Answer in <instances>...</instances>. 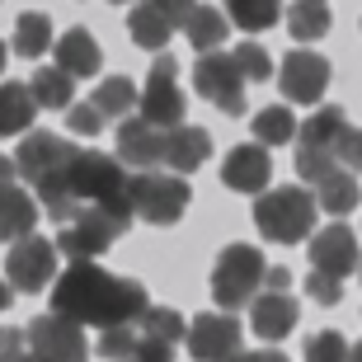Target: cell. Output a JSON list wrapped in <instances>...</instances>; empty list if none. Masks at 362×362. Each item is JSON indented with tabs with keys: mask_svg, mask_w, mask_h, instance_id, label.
<instances>
[{
	"mask_svg": "<svg viewBox=\"0 0 362 362\" xmlns=\"http://www.w3.org/2000/svg\"><path fill=\"white\" fill-rule=\"evenodd\" d=\"M52 315L76 325H127L146 315V287L136 278H113L94 264H71L52 282Z\"/></svg>",
	"mask_w": 362,
	"mask_h": 362,
	"instance_id": "6da1fadb",
	"label": "cell"
},
{
	"mask_svg": "<svg viewBox=\"0 0 362 362\" xmlns=\"http://www.w3.org/2000/svg\"><path fill=\"white\" fill-rule=\"evenodd\" d=\"M66 188L85 207H104L113 212L118 221L132 226V175H127V165L118 156H104V151H76V160L66 165Z\"/></svg>",
	"mask_w": 362,
	"mask_h": 362,
	"instance_id": "7a4b0ae2",
	"label": "cell"
},
{
	"mask_svg": "<svg viewBox=\"0 0 362 362\" xmlns=\"http://www.w3.org/2000/svg\"><path fill=\"white\" fill-rule=\"evenodd\" d=\"M315 212H320V202L310 198L306 188H296V184L269 188V193H259V202H255V226H259L264 240L296 245L315 230Z\"/></svg>",
	"mask_w": 362,
	"mask_h": 362,
	"instance_id": "3957f363",
	"label": "cell"
},
{
	"mask_svg": "<svg viewBox=\"0 0 362 362\" xmlns=\"http://www.w3.org/2000/svg\"><path fill=\"white\" fill-rule=\"evenodd\" d=\"M264 273H269V264H264V255H259L255 245H226L221 255H216L212 264V296L221 310H240L250 306L259 296V287H264Z\"/></svg>",
	"mask_w": 362,
	"mask_h": 362,
	"instance_id": "277c9868",
	"label": "cell"
},
{
	"mask_svg": "<svg viewBox=\"0 0 362 362\" xmlns=\"http://www.w3.org/2000/svg\"><path fill=\"white\" fill-rule=\"evenodd\" d=\"M132 212L151 226H175L179 216L188 212L193 202V188L184 175H165V170H146V175H132Z\"/></svg>",
	"mask_w": 362,
	"mask_h": 362,
	"instance_id": "5b68a950",
	"label": "cell"
},
{
	"mask_svg": "<svg viewBox=\"0 0 362 362\" xmlns=\"http://www.w3.org/2000/svg\"><path fill=\"white\" fill-rule=\"evenodd\" d=\"M127 235V221H118L113 212H104V207H85L76 221H66V226L57 230V250L71 259V264H94V259L104 255L113 240H122Z\"/></svg>",
	"mask_w": 362,
	"mask_h": 362,
	"instance_id": "8992f818",
	"label": "cell"
},
{
	"mask_svg": "<svg viewBox=\"0 0 362 362\" xmlns=\"http://www.w3.org/2000/svg\"><path fill=\"white\" fill-rule=\"evenodd\" d=\"M193 90L216 104L226 118H240L245 113V76L235 71L230 52H202L198 66H193Z\"/></svg>",
	"mask_w": 362,
	"mask_h": 362,
	"instance_id": "52a82bcc",
	"label": "cell"
},
{
	"mask_svg": "<svg viewBox=\"0 0 362 362\" xmlns=\"http://www.w3.org/2000/svg\"><path fill=\"white\" fill-rule=\"evenodd\" d=\"M57 278V245L42 240V235H24V240L10 245V259H5V282L14 292H42L52 287Z\"/></svg>",
	"mask_w": 362,
	"mask_h": 362,
	"instance_id": "ba28073f",
	"label": "cell"
},
{
	"mask_svg": "<svg viewBox=\"0 0 362 362\" xmlns=\"http://www.w3.org/2000/svg\"><path fill=\"white\" fill-rule=\"evenodd\" d=\"M141 118L151 127H184V90H179V66L175 57H156V66L146 76V90H141Z\"/></svg>",
	"mask_w": 362,
	"mask_h": 362,
	"instance_id": "9c48e42d",
	"label": "cell"
},
{
	"mask_svg": "<svg viewBox=\"0 0 362 362\" xmlns=\"http://www.w3.org/2000/svg\"><path fill=\"white\" fill-rule=\"evenodd\" d=\"M24 344L38 362H85L90 358V344H85L81 325L62 320V315H38L24 329Z\"/></svg>",
	"mask_w": 362,
	"mask_h": 362,
	"instance_id": "30bf717a",
	"label": "cell"
},
{
	"mask_svg": "<svg viewBox=\"0 0 362 362\" xmlns=\"http://www.w3.org/2000/svg\"><path fill=\"white\" fill-rule=\"evenodd\" d=\"M76 151L81 146H71L62 132H28L24 141H19V156H14V165H19V175L28 179V184L38 188V184H47V179H57V175H66V165L76 160Z\"/></svg>",
	"mask_w": 362,
	"mask_h": 362,
	"instance_id": "8fae6325",
	"label": "cell"
},
{
	"mask_svg": "<svg viewBox=\"0 0 362 362\" xmlns=\"http://www.w3.org/2000/svg\"><path fill=\"white\" fill-rule=\"evenodd\" d=\"M188 353L198 362H226L240 353V320L230 310H207L188 325Z\"/></svg>",
	"mask_w": 362,
	"mask_h": 362,
	"instance_id": "7c38bea8",
	"label": "cell"
},
{
	"mask_svg": "<svg viewBox=\"0 0 362 362\" xmlns=\"http://www.w3.org/2000/svg\"><path fill=\"white\" fill-rule=\"evenodd\" d=\"M278 85L292 104H320V94L329 90V62L320 52H287L278 66Z\"/></svg>",
	"mask_w": 362,
	"mask_h": 362,
	"instance_id": "4fadbf2b",
	"label": "cell"
},
{
	"mask_svg": "<svg viewBox=\"0 0 362 362\" xmlns=\"http://www.w3.org/2000/svg\"><path fill=\"white\" fill-rule=\"evenodd\" d=\"M269 179H273V160H269V146L259 141H245V146H230L226 160H221V184L230 193H269Z\"/></svg>",
	"mask_w": 362,
	"mask_h": 362,
	"instance_id": "5bb4252c",
	"label": "cell"
},
{
	"mask_svg": "<svg viewBox=\"0 0 362 362\" xmlns=\"http://www.w3.org/2000/svg\"><path fill=\"white\" fill-rule=\"evenodd\" d=\"M310 264H315V273H329V278H349V273H358V264H362L358 235H353L344 221L315 230V235H310Z\"/></svg>",
	"mask_w": 362,
	"mask_h": 362,
	"instance_id": "9a60e30c",
	"label": "cell"
},
{
	"mask_svg": "<svg viewBox=\"0 0 362 362\" xmlns=\"http://www.w3.org/2000/svg\"><path fill=\"white\" fill-rule=\"evenodd\" d=\"M118 160L136 165L141 175L165 165V127H151L146 118H122L118 122Z\"/></svg>",
	"mask_w": 362,
	"mask_h": 362,
	"instance_id": "2e32d148",
	"label": "cell"
},
{
	"mask_svg": "<svg viewBox=\"0 0 362 362\" xmlns=\"http://www.w3.org/2000/svg\"><path fill=\"white\" fill-rule=\"evenodd\" d=\"M296 320H301V310H296V301L287 292H259L255 301H250V325H255V334L269 339V344L287 339L296 329Z\"/></svg>",
	"mask_w": 362,
	"mask_h": 362,
	"instance_id": "e0dca14e",
	"label": "cell"
},
{
	"mask_svg": "<svg viewBox=\"0 0 362 362\" xmlns=\"http://www.w3.org/2000/svg\"><path fill=\"white\" fill-rule=\"evenodd\" d=\"M57 71H66L71 81H85V76H99V42H94L90 28H66L62 38H57Z\"/></svg>",
	"mask_w": 362,
	"mask_h": 362,
	"instance_id": "ac0fdd59",
	"label": "cell"
},
{
	"mask_svg": "<svg viewBox=\"0 0 362 362\" xmlns=\"http://www.w3.org/2000/svg\"><path fill=\"white\" fill-rule=\"evenodd\" d=\"M212 156V136L202 132V127H170L165 132V165H170V175H193L198 165H207Z\"/></svg>",
	"mask_w": 362,
	"mask_h": 362,
	"instance_id": "d6986e66",
	"label": "cell"
},
{
	"mask_svg": "<svg viewBox=\"0 0 362 362\" xmlns=\"http://www.w3.org/2000/svg\"><path fill=\"white\" fill-rule=\"evenodd\" d=\"M33 226H38V198L33 193H24L19 184L0 188V240H24V235H33Z\"/></svg>",
	"mask_w": 362,
	"mask_h": 362,
	"instance_id": "ffe728a7",
	"label": "cell"
},
{
	"mask_svg": "<svg viewBox=\"0 0 362 362\" xmlns=\"http://www.w3.org/2000/svg\"><path fill=\"white\" fill-rule=\"evenodd\" d=\"M127 33H132L136 47H146V52H160L165 42L175 38V19L156 5V0H141L132 14H127Z\"/></svg>",
	"mask_w": 362,
	"mask_h": 362,
	"instance_id": "44dd1931",
	"label": "cell"
},
{
	"mask_svg": "<svg viewBox=\"0 0 362 362\" xmlns=\"http://www.w3.org/2000/svg\"><path fill=\"white\" fill-rule=\"evenodd\" d=\"M33 94L24 81H5L0 85V136H19L33 122Z\"/></svg>",
	"mask_w": 362,
	"mask_h": 362,
	"instance_id": "7402d4cb",
	"label": "cell"
},
{
	"mask_svg": "<svg viewBox=\"0 0 362 362\" xmlns=\"http://www.w3.org/2000/svg\"><path fill=\"white\" fill-rule=\"evenodd\" d=\"M315 202H320L329 216H349L353 207L362 202L358 175H349V170H334L329 179H320V184H315Z\"/></svg>",
	"mask_w": 362,
	"mask_h": 362,
	"instance_id": "603a6c76",
	"label": "cell"
},
{
	"mask_svg": "<svg viewBox=\"0 0 362 362\" xmlns=\"http://www.w3.org/2000/svg\"><path fill=\"white\" fill-rule=\"evenodd\" d=\"M10 47L19 57H42V52H52V19L42 10H28V14H19V24H14V38H10Z\"/></svg>",
	"mask_w": 362,
	"mask_h": 362,
	"instance_id": "cb8c5ba5",
	"label": "cell"
},
{
	"mask_svg": "<svg viewBox=\"0 0 362 362\" xmlns=\"http://www.w3.org/2000/svg\"><path fill=\"white\" fill-rule=\"evenodd\" d=\"M28 94H33V104L38 108H62L66 113L76 99V81H71L66 71H57V66H42V71H33V85H28Z\"/></svg>",
	"mask_w": 362,
	"mask_h": 362,
	"instance_id": "d4e9b609",
	"label": "cell"
},
{
	"mask_svg": "<svg viewBox=\"0 0 362 362\" xmlns=\"http://www.w3.org/2000/svg\"><path fill=\"white\" fill-rule=\"evenodd\" d=\"M226 28H230V19H226L221 10H216V5H198V10L188 14L184 33H188V42H193L198 52H212V47H221Z\"/></svg>",
	"mask_w": 362,
	"mask_h": 362,
	"instance_id": "484cf974",
	"label": "cell"
},
{
	"mask_svg": "<svg viewBox=\"0 0 362 362\" xmlns=\"http://www.w3.org/2000/svg\"><path fill=\"white\" fill-rule=\"evenodd\" d=\"M136 99H141V90H136V85L127 81V76H108V81L99 85V90H94L90 104L99 108V118H127Z\"/></svg>",
	"mask_w": 362,
	"mask_h": 362,
	"instance_id": "4316f807",
	"label": "cell"
},
{
	"mask_svg": "<svg viewBox=\"0 0 362 362\" xmlns=\"http://www.w3.org/2000/svg\"><path fill=\"white\" fill-rule=\"evenodd\" d=\"M296 136V118L287 104H273V108H259L255 113V141L259 146H287Z\"/></svg>",
	"mask_w": 362,
	"mask_h": 362,
	"instance_id": "83f0119b",
	"label": "cell"
},
{
	"mask_svg": "<svg viewBox=\"0 0 362 362\" xmlns=\"http://www.w3.org/2000/svg\"><path fill=\"white\" fill-rule=\"evenodd\" d=\"M349 127V118H344V108H315L301 127H296V136H301V146H320L329 151L334 146V136Z\"/></svg>",
	"mask_w": 362,
	"mask_h": 362,
	"instance_id": "f1b7e54d",
	"label": "cell"
},
{
	"mask_svg": "<svg viewBox=\"0 0 362 362\" xmlns=\"http://www.w3.org/2000/svg\"><path fill=\"white\" fill-rule=\"evenodd\" d=\"M226 14H230V24H240L245 33H264V28L278 24L282 0H226Z\"/></svg>",
	"mask_w": 362,
	"mask_h": 362,
	"instance_id": "f546056e",
	"label": "cell"
},
{
	"mask_svg": "<svg viewBox=\"0 0 362 362\" xmlns=\"http://www.w3.org/2000/svg\"><path fill=\"white\" fill-rule=\"evenodd\" d=\"M287 28H292L296 42H315L329 33V10L325 5H306V0H296L292 14H287Z\"/></svg>",
	"mask_w": 362,
	"mask_h": 362,
	"instance_id": "4dcf8cb0",
	"label": "cell"
},
{
	"mask_svg": "<svg viewBox=\"0 0 362 362\" xmlns=\"http://www.w3.org/2000/svg\"><path fill=\"white\" fill-rule=\"evenodd\" d=\"M141 339L179 344V339H184V315L170 310V306H146V315H141Z\"/></svg>",
	"mask_w": 362,
	"mask_h": 362,
	"instance_id": "1f68e13d",
	"label": "cell"
},
{
	"mask_svg": "<svg viewBox=\"0 0 362 362\" xmlns=\"http://www.w3.org/2000/svg\"><path fill=\"white\" fill-rule=\"evenodd\" d=\"M230 62H235V71L245 76V85H264L273 76V57L259 47V42H240L235 52H230Z\"/></svg>",
	"mask_w": 362,
	"mask_h": 362,
	"instance_id": "d6a6232c",
	"label": "cell"
},
{
	"mask_svg": "<svg viewBox=\"0 0 362 362\" xmlns=\"http://www.w3.org/2000/svg\"><path fill=\"white\" fill-rule=\"evenodd\" d=\"M339 165L329 151L320 146H296V179H306V184H320V179H329Z\"/></svg>",
	"mask_w": 362,
	"mask_h": 362,
	"instance_id": "836d02e7",
	"label": "cell"
},
{
	"mask_svg": "<svg viewBox=\"0 0 362 362\" xmlns=\"http://www.w3.org/2000/svg\"><path fill=\"white\" fill-rule=\"evenodd\" d=\"M306 362H349V339L339 329H320L306 339Z\"/></svg>",
	"mask_w": 362,
	"mask_h": 362,
	"instance_id": "e575fe53",
	"label": "cell"
},
{
	"mask_svg": "<svg viewBox=\"0 0 362 362\" xmlns=\"http://www.w3.org/2000/svg\"><path fill=\"white\" fill-rule=\"evenodd\" d=\"M329 156H334V165H339V170L358 175V170H362V127H344V132L334 136Z\"/></svg>",
	"mask_w": 362,
	"mask_h": 362,
	"instance_id": "d590c367",
	"label": "cell"
},
{
	"mask_svg": "<svg viewBox=\"0 0 362 362\" xmlns=\"http://www.w3.org/2000/svg\"><path fill=\"white\" fill-rule=\"evenodd\" d=\"M99 353H104V362H127L136 353V334L127 325H113V329L99 334Z\"/></svg>",
	"mask_w": 362,
	"mask_h": 362,
	"instance_id": "8d00e7d4",
	"label": "cell"
},
{
	"mask_svg": "<svg viewBox=\"0 0 362 362\" xmlns=\"http://www.w3.org/2000/svg\"><path fill=\"white\" fill-rule=\"evenodd\" d=\"M66 127L76 136H99V132H104V118H99V108H94V104H71L66 108Z\"/></svg>",
	"mask_w": 362,
	"mask_h": 362,
	"instance_id": "74e56055",
	"label": "cell"
},
{
	"mask_svg": "<svg viewBox=\"0 0 362 362\" xmlns=\"http://www.w3.org/2000/svg\"><path fill=\"white\" fill-rule=\"evenodd\" d=\"M306 296H310V301H320V306H339L344 282L329 278V273H310V278H306Z\"/></svg>",
	"mask_w": 362,
	"mask_h": 362,
	"instance_id": "f35d334b",
	"label": "cell"
},
{
	"mask_svg": "<svg viewBox=\"0 0 362 362\" xmlns=\"http://www.w3.org/2000/svg\"><path fill=\"white\" fill-rule=\"evenodd\" d=\"M132 362H175V344H160V339H136Z\"/></svg>",
	"mask_w": 362,
	"mask_h": 362,
	"instance_id": "ab89813d",
	"label": "cell"
},
{
	"mask_svg": "<svg viewBox=\"0 0 362 362\" xmlns=\"http://www.w3.org/2000/svg\"><path fill=\"white\" fill-rule=\"evenodd\" d=\"M24 353V334L19 329H10V325H0V362H10Z\"/></svg>",
	"mask_w": 362,
	"mask_h": 362,
	"instance_id": "60d3db41",
	"label": "cell"
},
{
	"mask_svg": "<svg viewBox=\"0 0 362 362\" xmlns=\"http://www.w3.org/2000/svg\"><path fill=\"white\" fill-rule=\"evenodd\" d=\"M156 5H160V10L175 19V28H184V24H188V14L198 10V0H156Z\"/></svg>",
	"mask_w": 362,
	"mask_h": 362,
	"instance_id": "b9f144b4",
	"label": "cell"
},
{
	"mask_svg": "<svg viewBox=\"0 0 362 362\" xmlns=\"http://www.w3.org/2000/svg\"><path fill=\"white\" fill-rule=\"evenodd\" d=\"M264 287H269V292H287V287H292V269H282V264L269 269L264 273Z\"/></svg>",
	"mask_w": 362,
	"mask_h": 362,
	"instance_id": "7bdbcfd3",
	"label": "cell"
},
{
	"mask_svg": "<svg viewBox=\"0 0 362 362\" xmlns=\"http://www.w3.org/2000/svg\"><path fill=\"white\" fill-rule=\"evenodd\" d=\"M14 175H19V165H14L10 156H0V188H10V184H14Z\"/></svg>",
	"mask_w": 362,
	"mask_h": 362,
	"instance_id": "ee69618b",
	"label": "cell"
},
{
	"mask_svg": "<svg viewBox=\"0 0 362 362\" xmlns=\"http://www.w3.org/2000/svg\"><path fill=\"white\" fill-rule=\"evenodd\" d=\"M10 296H14V287L5 278H0V310H10Z\"/></svg>",
	"mask_w": 362,
	"mask_h": 362,
	"instance_id": "f6af8a7d",
	"label": "cell"
},
{
	"mask_svg": "<svg viewBox=\"0 0 362 362\" xmlns=\"http://www.w3.org/2000/svg\"><path fill=\"white\" fill-rule=\"evenodd\" d=\"M226 362H259V353H235V358H226Z\"/></svg>",
	"mask_w": 362,
	"mask_h": 362,
	"instance_id": "bcb514c9",
	"label": "cell"
},
{
	"mask_svg": "<svg viewBox=\"0 0 362 362\" xmlns=\"http://www.w3.org/2000/svg\"><path fill=\"white\" fill-rule=\"evenodd\" d=\"M259 362H287L282 353H259Z\"/></svg>",
	"mask_w": 362,
	"mask_h": 362,
	"instance_id": "7dc6e473",
	"label": "cell"
},
{
	"mask_svg": "<svg viewBox=\"0 0 362 362\" xmlns=\"http://www.w3.org/2000/svg\"><path fill=\"white\" fill-rule=\"evenodd\" d=\"M349 362H362V344H353V349H349Z\"/></svg>",
	"mask_w": 362,
	"mask_h": 362,
	"instance_id": "c3c4849f",
	"label": "cell"
},
{
	"mask_svg": "<svg viewBox=\"0 0 362 362\" xmlns=\"http://www.w3.org/2000/svg\"><path fill=\"white\" fill-rule=\"evenodd\" d=\"M10 362H38V358H33V353H19V358H10Z\"/></svg>",
	"mask_w": 362,
	"mask_h": 362,
	"instance_id": "681fc988",
	"label": "cell"
},
{
	"mask_svg": "<svg viewBox=\"0 0 362 362\" xmlns=\"http://www.w3.org/2000/svg\"><path fill=\"white\" fill-rule=\"evenodd\" d=\"M5 57H10V47H5V42H0V71H5Z\"/></svg>",
	"mask_w": 362,
	"mask_h": 362,
	"instance_id": "f907efd6",
	"label": "cell"
},
{
	"mask_svg": "<svg viewBox=\"0 0 362 362\" xmlns=\"http://www.w3.org/2000/svg\"><path fill=\"white\" fill-rule=\"evenodd\" d=\"M108 5H127V0H108Z\"/></svg>",
	"mask_w": 362,
	"mask_h": 362,
	"instance_id": "816d5d0a",
	"label": "cell"
},
{
	"mask_svg": "<svg viewBox=\"0 0 362 362\" xmlns=\"http://www.w3.org/2000/svg\"><path fill=\"white\" fill-rule=\"evenodd\" d=\"M306 5H325V0H306Z\"/></svg>",
	"mask_w": 362,
	"mask_h": 362,
	"instance_id": "f5cc1de1",
	"label": "cell"
},
{
	"mask_svg": "<svg viewBox=\"0 0 362 362\" xmlns=\"http://www.w3.org/2000/svg\"><path fill=\"white\" fill-rule=\"evenodd\" d=\"M358 273H362V264H358Z\"/></svg>",
	"mask_w": 362,
	"mask_h": 362,
	"instance_id": "db71d44e",
	"label": "cell"
}]
</instances>
